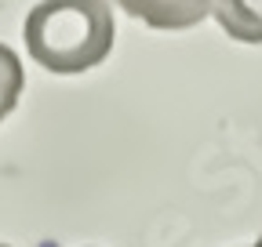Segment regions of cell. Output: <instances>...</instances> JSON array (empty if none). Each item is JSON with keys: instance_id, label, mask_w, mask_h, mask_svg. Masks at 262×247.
<instances>
[{"instance_id": "1", "label": "cell", "mask_w": 262, "mask_h": 247, "mask_svg": "<svg viewBox=\"0 0 262 247\" xmlns=\"http://www.w3.org/2000/svg\"><path fill=\"white\" fill-rule=\"evenodd\" d=\"M26 51L51 73H84L106 62L117 40L110 0H40L26 15Z\"/></svg>"}, {"instance_id": "2", "label": "cell", "mask_w": 262, "mask_h": 247, "mask_svg": "<svg viewBox=\"0 0 262 247\" xmlns=\"http://www.w3.org/2000/svg\"><path fill=\"white\" fill-rule=\"evenodd\" d=\"M117 4L131 15L142 18L149 29H193L211 15V0H117Z\"/></svg>"}, {"instance_id": "3", "label": "cell", "mask_w": 262, "mask_h": 247, "mask_svg": "<svg viewBox=\"0 0 262 247\" xmlns=\"http://www.w3.org/2000/svg\"><path fill=\"white\" fill-rule=\"evenodd\" d=\"M211 15L233 40L262 44V0H211Z\"/></svg>"}, {"instance_id": "4", "label": "cell", "mask_w": 262, "mask_h": 247, "mask_svg": "<svg viewBox=\"0 0 262 247\" xmlns=\"http://www.w3.org/2000/svg\"><path fill=\"white\" fill-rule=\"evenodd\" d=\"M26 87V73H22V62L11 47L0 44V120H4L15 106H18V95Z\"/></svg>"}, {"instance_id": "5", "label": "cell", "mask_w": 262, "mask_h": 247, "mask_svg": "<svg viewBox=\"0 0 262 247\" xmlns=\"http://www.w3.org/2000/svg\"><path fill=\"white\" fill-rule=\"evenodd\" d=\"M251 247H262V240H258V243H251Z\"/></svg>"}, {"instance_id": "6", "label": "cell", "mask_w": 262, "mask_h": 247, "mask_svg": "<svg viewBox=\"0 0 262 247\" xmlns=\"http://www.w3.org/2000/svg\"><path fill=\"white\" fill-rule=\"evenodd\" d=\"M0 247H8V243H0Z\"/></svg>"}]
</instances>
